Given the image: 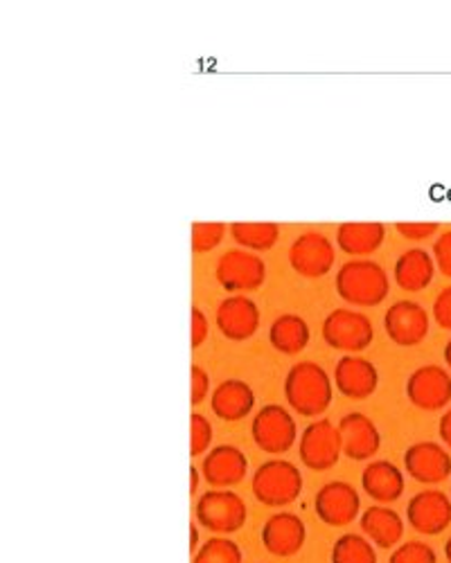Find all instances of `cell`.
Masks as SVG:
<instances>
[{
  "label": "cell",
  "instance_id": "30",
  "mask_svg": "<svg viewBox=\"0 0 451 563\" xmlns=\"http://www.w3.org/2000/svg\"><path fill=\"white\" fill-rule=\"evenodd\" d=\"M388 563H438V556L431 545L420 541L402 543L393 554Z\"/></svg>",
  "mask_w": 451,
  "mask_h": 563
},
{
  "label": "cell",
  "instance_id": "31",
  "mask_svg": "<svg viewBox=\"0 0 451 563\" xmlns=\"http://www.w3.org/2000/svg\"><path fill=\"white\" fill-rule=\"evenodd\" d=\"M210 444H212L210 421L204 415L195 412L190 419V455L195 457L204 455L210 449Z\"/></svg>",
  "mask_w": 451,
  "mask_h": 563
},
{
  "label": "cell",
  "instance_id": "19",
  "mask_svg": "<svg viewBox=\"0 0 451 563\" xmlns=\"http://www.w3.org/2000/svg\"><path fill=\"white\" fill-rule=\"evenodd\" d=\"M334 384L348 399H369L380 384L377 367L369 358L343 356L334 369Z\"/></svg>",
  "mask_w": 451,
  "mask_h": 563
},
{
  "label": "cell",
  "instance_id": "41",
  "mask_svg": "<svg viewBox=\"0 0 451 563\" xmlns=\"http://www.w3.org/2000/svg\"><path fill=\"white\" fill-rule=\"evenodd\" d=\"M444 559L451 563V537H449L447 543H444Z\"/></svg>",
  "mask_w": 451,
  "mask_h": 563
},
{
  "label": "cell",
  "instance_id": "12",
  "mask_svg": "<svg viewBox=\"0 0 451 563\" xmlns=\"http://www.w3.org/2000/svg\"><path fill=\"white\" fill-rule=\"evenodd\" d=\"M406 521H409L416 532L425 537H436L444 532L451 523V500L438 489H425L409 500Z\"/></svg>",
  "mask_w": 451,
  "mask_h": 563
},
{
  "label": "cell",
  "instance_id": "15",
  "mask_svg": "<svg viewBox=\"0 0 451 563\" xmlns=\"http://www.w3.org/2000/svg\"><path fill=\"white\" fill-rule=\"evenodd\" d=\"M249 472V460L246 455L231 444L215 446L206 453L201 462V474L208 485L217 489H229L244 481Z\"/></svg>",
  "mask_w": 451,
  "mask_h": 563
},
{
  "label": "cell",
  "instance_id": "23",
  "mask_svg": "<svg viewBox=\"0 0 451 563\" xmlns=\"http://www.w3.org/2000/svg\"><path fill=\"white\" fill-rule=\"evenodd\" d=\"M361 530L377 545V548H393L404 537V521L402 516L391 507H369L361 514Z\"/></svg>",
  "mask_w": 451,
  "mask_h": 563
},
{
  "label": "cell",
  "instance_id": "34",
  "mask_svg": "<svg viewBox=\"0 0 451 563\" xmlns=\"http://www.w3.org/2000/svg\"><path fill=\"white\" fill-rule=\"evenodd\" d=\"M433 318L442 330H451V287L442 289L433 302Z\"/></svg>",
  "mask_w": 451,
  "mask_h": 563
},
{
  "label": "cell",
  "instance_id": "24",
  "mask_svg": "<svg viewBox=\"0 0 451 563\" xmlns=\"http://www.w3.org/2000/svg\"><path fill=\"white\" fill-rule=\"evenodd\" d=\"M386 238V228L377 221L341 223L337 230V246L348 255H371Z\"/></svg>",
  "mask_w": 451,
  "mask_h": 563
},
{
  "label": "cell",
  "instance_id": "6",
  "mask_svg": "<svg viewBox=\"0 0 451 563\" xmlns=\"http://www.w3.org/2000/svg\"><path fill=\"white\" fill-rule=\"evenodd\" d=\"M323 339L341 352H364L375 339L371 318L352 309H334L323 322Z\"/></svg>",
  "mask_w": 451,
  "mask_h": 563
},
{
  "label": "cell",
  "instance_id": "37",
  "mask_svg": "<svg viewBox=\"0 0 451 563\" xmlns=\"http://www.w3.org/2000/svg\"><path fill=\"white\" fill-rule=\"evenodd\" d=\"M440 438H442V442L451 449V408L440 417Z\"/></svg>",
  "mask_w": 451,
  "mask_h": 563
},
{
  "label": "cell",
  "instance_id": "17",
  "mask_svg": "<svg viewBox=\"0 0 451 563\" xmlns=\"http://www.w3.org/2000/svg\"><path fill=\"white\" fill-rule=\"evenodd\" d=\"M339 433L343 442V453L356 462L371 460L382 446V435L373 424V419L361 412H350L341 417Z\"/></svg>",
  "mask_w": 451,
  "mask_h": 563
},
{
  "label": "cell",
  "instance_id": "22",
  "mask_svg": "<svg viewBox=\"0 0 451 563\" xmlns=\"http://www.w3.org/2000/svg\"><path fill=\"white\" fill-rule=\"evenodd\" d=\"M436 273V262L425 249H411L395 262V282L404 291H422L431 285Z\"/></svg>",
  "mask_w": 451,
  "mask_h": 563
},
{
  "label": "cell",
  "instance_id": "16",
  "mask_svg": "<svg viewBox=\"0 0 451 563\" xmlns=\"http://www.w3.org/2000/svg\"><path fill=\"white\" fill-rule=\"evenodd\" d=\"M217 327L229 341H249L260 327V309L244 296L226 298L217 307Z\"/></svg>",
  "mask_w": 451,
  "mask_h": 563
},
{
  "label": "cell",
  "instance_id": "13",
  "mask_svg": "<svg viewBox=\"0 0 451 563\" xmlns=\"http://www.w3.org/2000/svg\"><path fill=\"white\" fill-rule=\"evenodd\" d=\"M314 507H316V516H319L326 526L343 528V526H350L359 516L361 500L352 485L334 481L319 489Z\"/></svg>",
  "mask_w": 451,
  "mask_h": 563
},
{
  "label": "cell",
  "instance_id": "3",
  "mask_svg": "<svg viewBox=\"0 0 451 563\" xmlns=\"http://www.w3.org/2000/svg\"><path fill=\"white\" fill-rule=\"evenodd\" d=\"M253 496L266 507H287L302 492L298 466L287 460H268L253 474Z\"/></svg>",
  "mask_w": 451,
  "mask_h": 563
},
{
  "label": "cell",
  "instance_id": "14",
  "mask_svg": "<svg viewBox=\"0 0 451 563\" xmlns=\"http://www.w3.org/2000/svg\"><path fill=\"white\" fill-rule=\"evenodd\" d=\"M404 468L422 485H440L451 476V455L436 442H418L406 449Z\"/></svg>",
  "mask_w": 451,
  "mask_h": 563
},
{
  "label": "cell",
  "instance_id": "39",
  "mask_svg": "<svg viewBox=\"0 0 451 563\" xmlns=\"http://www.w3.org/2000/svg\"><path fill=\"white\" fill-rule=\"evenodd\" d=\"M197 545H199V532H197V526L193 523L190 526V552L197 554Z\"/></svg>",
  "mask_w": 451,
  "mask_h": 563
},
{
  "label": "cell",
  "instance_id": "10",
  "mask_svg": "<svg viewBox=\"0 0 451 563\" xmlns=\"http://www.w3.org/2000/svg\"><path fill=\"white\" fill-rule=\"evenodd\" d=\"M289 264L302 277H323L334 266V244L323 232H302L289 249Z\"/></svg>",
  "mask_w": 451,
  "mask_h": 563
},
{
  "label": "cell",
  "instance_id": "27",
  "mask_svg": "<svg viewBox=\"0 0 451 563\" xmlns=\"http://www.w3.org/2000/svg\"><path fill=\"white\" fill-rule=\"evenodd\" d=\"M332 563H377V552L369 539L343 534L332 548Z\"/></svg>",
  "mask_w": 451,
  "mask_h": 563
},
{
  "label": "cell",
  "instance_id": "20",
  "mask_svg": "<svg viewBox=\"0 0 451 563\" xmlns=\"http://www.w3.org/2000/svg\"><path fill=\"white\" fill-rule=\"evenodd\" d=\"M253 406H255V395L251 386L240 379L221 382L210 397L212 412L223 421L244 419L253 410Z\"/></svg>",
  "mask_w": 451,
  "mask_h": 563
},
{
  "label": "cell",
  "instance_id": "29",
  "mask_svg": "<svg viewBox=\"0 0 451 563\" xmlns=\"http://www.w3.org/2000/svg\"><path fill=\"white\" fill-rule=\"evenodd\" d=\"M223 234H226L223 223H215V221L193 223V253L201 255V253L215 251L221 244Z\"/></svg>",
  "mask_w": 451,
  "mask_h": 563
},
{
  "label": "cell",
  "instance_id": "18",
  "mask_svg": "<svg viewBox=\"0 0 451 563\" xmlns=\"http://www.w3.org/2000/svg\"><path fill=\"white\" fill-rule=\"evenodd\" d=\"M305 523L292 511L274 514L262 528V545L274 556H294L305 545Z\"/></svg>",
  "mask_w": 451,
  "mask_h": 563
},
{
  "label": "cell",
  "instance_id": "33",
  "mask_svg": "<svg viewBox=\"0 0 451 563\" xmlns=\"http://www.w3.org/2000/svg\"><path fill=\"white\" fill-rule=\"evenodd\" d=\"M395 230L406 240L420 242V240H427V238H431V234H436L440 230V225L438 223H397Z\"/></svg>",
  "mask_w": 451,
  "mask_h": 563
},
{
  "label": "cell",
  "instance_id": "35",
  "mask_svg": "<svg viewBox=\"0 0 451 563\" xmlns=\"http://www.w3.org/2000/svg\"><path fill=\"white\" fill-rule=\"evenodd\" d=\"M190 374H193V397H190V401L195 406H199L210 393V377H208V372L199 365H193Z\"/></svg>",
  "mask_w": 451,
  "mask_h": 563
},
{
  "label": "cell",
  "instance_id": "38",
  "mask_svg": "<svg viewBox=\"0 0 451 563\" xmlns=\"http://www.w3.org/2000/svg\"><path fill=\"white\" fill-rule=\"evenodd\" d=\"M199 487V468L190 466V494H195Z\"/></svg>",
  "mask_w": 451,
  "mask_h": 563
},
{
  "label": "cell",
  "instance_id": "5",
  "mask_svg": "<svg viewBox=\"0 0 451 563\" xmlns=\"http://www.w3.org/2000/svg\"><path fill=\"white\" fill-rule=\"evenodd\" d=\"M298 453H300V462L307 468H311V472H328V468H332L339 462L343 453L339 427H334L330 419L311 421L300 435Z\"/></svg>",
  "mask_w": 451,
  "mask_h": 563
},
{
  "label": "cell",
  "instance_id": "9",
  "mask_svg": "<svg viewBox=\"0 0 451 563\" xmlns=\"http://www.w3.org/2000/svg\"><path fill=\"white\" fill-rule=\"evenodd\" d=\"M384 330L399 347L420 345L429 334V313L418 302L399 300L388 307L384 316Z\"/></svg>",
  "mask_w": 451,
  "mask_h": 563
},
{
  "label": "cell",
  "instance_id": "21",
  "mask_svg": "<svg viewBox=\"0 0 451 563\" xmlns=\"http://www.w3.org/2000/svg\"><path fill=\"white\" fill-rule=\"evenodd\" d=\"M361 487L377 503H395L404 494V474L393 462L377 460L364 468Z\"/></svg>",
  "mask_w": 451,
  "mask_h": 563
},
{
  "label": "cell",
  "instance_id": "40",
  "mask_svg": "<svg viewBox=\"0 0 451 563\" xmlns=\"http://www.w3.org/2000/svg\"><path fill=\"white\" fill-rule=\"evenodd\" d=\"M444 363H447V367L451 369V339H449V343L444 345Z\"/></svg>",
  "mask_w": 451,
  "mask_h": 563
},
{
  "label": "cell",
  "instance_id": "32",
  "mask_svg": "<svg viewBox=\"0 0 451 563\" xmlns=\"http://www.w3.org/2000/svg\"><path fill=\"white\" fill-rule=\"evenodd\" d=\"M433 262L442 271V275L451 277V230L442 232L433 244Z\"/></svg>",
  "mask_w": 451,
  "mask_h": 563
},
{
  "label": "cell",
  "instance_id": "11",
  "mask_svg": "<svg viewBox=\"0 0 451 563\" xmlns=\"http://www.w3.org/2000/svg\"><path fill=\"white\" fill-rule=\"evenodd\" d=\"M406 397L422 410H440L451 401V377L440 365L418 367L406 382Z\"/></svg>",
  "mask_w": 451,
  "mask_h": 563
},
{
  "label": "cell",
  "instance_id": "8",
  "mask_svg": "<svg viewBox=\"0 0 451 563\" xmlns=\"http://www.w3.org/2000/svg\"><path fill=\"white\" fill-rule=\"evenodd\" d=\"M217 279L226 291H253L264 285L266 266L249 251H226L217 262Z\"/></svg>",
  "mask_w": 451,
  "mask_h": 563
},
{
  "label": "cell",
  "instance_id": "7",
  "mask_svg": "<svg viewBox=\"0 0 451 563\" xmlns=\"http://www.w3.org/2000/svg\"><path fill=\"white\" fill-rule=\"evenodd\" d=\"M251 435L257 449L271 455H280L294 446L298 433L294 417L283 406L268 404L253 417Z\"/></svg>",
  "mask_w": 451,
  "mask_h": 563
},
{
  "label": "cell",
  "instance_id": "28",
  "mask_svg": "<svg viewBox=\"0 0 451 563\" xmlns=\"http://www.w3.org/2000/svg\"><path fill=\"white\" fill-rule=\"evenodd\" d=\"M193 563H242V550L231 539H208L197 550Z\"/></svg>",
  "mask_w": 451,
  "mask_h": 563
},
{
  "label": "cell",
  "instance_id": "1",
  "mask_svg": "<svg viewBox=\"0 0 451 563\" xmlns=\"http://www.w3.org/2000/svg\"><path fill=\"white\" fill-rule=\"evenodd\" d=\"M285 399L302 417L323 415L332 404L328 372L311 361L296 363L285 379Z\"/></svg>",
  "mask_w": 451,
  "mask_h": 563
},
{
  "label": "cell",
  "instance_id": "2",
  "mask_svg": "<svg viewBox=\"0 0 451 563\" xmlns=\"http://www.w3.org/2000/svg\"><path fill=\"white\" fill-rule=\"evenodd\" d=\"M388 275L371 260H354L339 268L337 294L348 305L377 307L388 298Z\"/></svg>",
  "mask_w": 451,
  "mask_h": 563
},
{
  "label": "cell",
  "instance_id": "4",
  "mask_svg": "<svg viewBox=\"0 0 451 563\" xmlns=\"http://www.w3.org/2000/svg\"><path fill=\"white\" fill-rule=\"evenodd\" d=\"M199 526L217 534L238 532L246 523V505L244 500L229 489L206 492L195 507Z\"/></svg>",
  "mask_w": 451,
  "mask_h": 563
},
{
  "label": "cell",
  "instance_id": "25",
  "mask_svg": "<svg viewBox=\"0 0 451 563\" xmlns=\"http://www.w3.org/2000/svg\"><path fill=\"white\" fill-rule=\"evenodd\" d=\"M268 341L280 354H300L309 343V327L300 316L285 313L271 324Z\"/></svg>",
  "mask_w": 451,
  "mask_h": 563
},
{
  "label": "cell",
  "instance_id": "26",
  "mask_svg": "<svg viewBox=\"0 0 451 563\" xmlns=\"http://www.w3.org/2000/svg\"><path fill=\"white\" fill-rule=\"evenodd\" d=\"M231 234L233 240L246 249V251H255V253H264L276 246L278 238H280V225L278 223H233L231 225Z\"/></svg>",
  "mask_w": 451,
  "mask_h": 563
},
{
  "label": "cell",
  "instance_id": "36",
  "mask_svg": "<svg viewBox=\"0 0 451 563\" xmlns=\"http://www.w3.org/2000/svg\"><path fill=\"white\" fill-rule=\"evenodd\" d=\"M190 339H193V347H201V343L208 339V316L199 309V307H193V313H190Z\"/></svg>",
  "mask_w": 451,
  "mask_h": 563
}]
</instances>
